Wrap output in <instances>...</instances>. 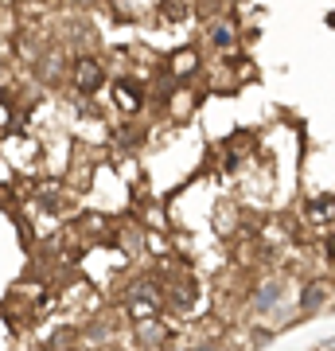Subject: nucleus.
Here are the masks:
<instances>
[{
    "label": "nucleus",
    "mask_w": 335,
    "mask_h": 351,
    "mask_svg": "<svg viewBox=\"0 0 335 351\" xmlns=\"http://www.w3.org/2000/svg\"><path fill=\"white\" fill-rule=\"evenodd\" d=\"M211 39H214V43H219V47H226V43H230V39H234V36H230V32H226V24H214Z\"/></svg>",
    "instance_id": "nucleus-5"
},
{
    "label": "nucleus",
    "mask_w": 335,
    "mask_h": 351,
    "mask_svg": "<svg viewBox=\"0 0 335 351\" xmlns=\"http://www.w3.org/2000/svg\"><path fill=\"white\" fill-rule=\"evenodd\" d=\"M175 59H179V63H175V71H179V75H187V71L195 66V55H191V51H184V55H175Z\"/></svg>",
    "instance_id": "nucleus-6"
},
{
    "label": "nucleus",
    "mask_w": 335,
    "mask_h": 351,
    "mask_svg": "<svg viewBox=\"0 0 335 351\" xmlns=\"http://www.w3.org/2000/svg\"><path fill=\"white\" fill-rule=\"evenodd\" d=\"M75 82L82 94H94V90H101V82H106V71H101L98 59H90V55H82L75 63Z\"/></svg>",
    "instance_id": "nucleus-1"
},
{
    "label": "nucleus",
    "mask_w": 335,
    "mask_h": 351,
    "mask_svg": "<svg viewBox=\"0 0 335 351\" xmlns=\"http://www.w3.org/2000/svg\"><path fill=\"white\" fill-rule=\"evenodd\" d=\"M308 219H316V223H323V219H335V199H332V195L312 199V203H308Z\"/></svg>",
    "instance_id": "nucleus-3"
},
{
    "label": "nucleus",
    "mask_w": 335,
    "mask_h": 351,
    "mask_svg": "<svg viewBox=\"0 0 335 351\" xmlns=\"http://www.w3.org/2000/svg\"><path fill=\"white\" fill-rule=\"evenodd\" d=\"M121 101H125V106H140L137 86H129V82H125V86H121Z\"/></svg>",
    "instance_id": "nucleus-4"
},
{
    "label": "nucleus",
    "mask_w": 335,
    "mask_h": 351,
    "mask_svg": "<svg viewBox=\"0 0 335 351\" xmlns=\"http://www.w3.org/2000/svg\"><path fill=\"white\" fill-rule=\"evenodd\" d=\"M323 301H327V285H323V281H312V285L304 289V297H300V308H304V313H316Z\"/></svg>",
    "instance_id": "nucleus-2"
},
{
    "label": "nucleus",
    "mask_w": 335,
    "mask_h": 351,
    "mask_svg": "<svg viewBox=\"0 0 335 351\" xmlns=\"http://www.w3.org/2000/svg\"><path fill=\"white\" fill-rule=\"evenodd\" d=\"M164 16L179 20V16H184V4H179V0H168V4H164Z\"/></svg>",
    "instance_id": "nucleus-7"
}]
</instances>
